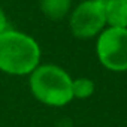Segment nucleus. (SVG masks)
<instances>
[{
  "instance_id": "3",
  "label": "nucleus",
  "mask_w": 127,
  "mask_h": 127,
  "mask_svg": "<svg viewBox=\"0 0 127 127\" xmlns=\"http://www.w3.org/2000/svg\"><path fill=\"white\" fill-rule=\"evenodd\" d=\"M97 57L109 70H127V29L105 30L97 40Z\"/></svg>"
},
{
  "instance_id": "5",
  "label": "nucleus",
  "mask_w": 127,
  "mask_h": 127,
  "mask_svg": "<svg viewBox=\"0 0 127 127\" xmlns=\"http://www.w3.org/2000/svg\"><path fill=\"white\" fill-rule=\"evenodd\" d=\"M109 27L127 29V0H99Z\"/></svg>"
},
{
  "instance_id": "1",
  "label": "nucleus",
  "mask_w": 127,
  "mask_h": 127,
  "mask_svg": "<svg viewBox=\"0 0 127 127\" xmlns=\"http://www.w3.org/2000/svg\"><path fill=\"white\" fill-rule=\"evenodd\" d=\"M40 58L37 42L17 30H5L0 34V70L11 75L33 72Z\"/></svg>"
},
{
  "instance_id": "6",
  "label": "nucleus",
  "mask_w": 127,
  "mask_h": 127,
  "mask_svg": "<svg viewBox=\"0 0 127 127\" xmlns=\"http://www.w3.org/2000/svg\"><path fill=\"white\" fill-rule=\"evenodd\" d=\"M70 3L72 0H40V8L48 18L60 20L67 14Z\"/></svg>"
},
{
  "instance_id": "7",
  "label": "nucleus",
  "mask_w": 127,
  "mask_h": 127,
  "mask_svg": "<svg viewBox=\"0 0 127 127\" xmlns=\"http://www.w3.org/2000/svg\"><path fill=\"white\" fill-rule=\"evenodd\" d=\"M93 91H94L93 81H90L87 78H79V79L72 81V93H73V97L85 99V97L91 96Z\"/></svg>"
},
{
  "instance_id": "4",
  "label": "nucleus",
  "mask_w": 127,
  "mask_h": 127,
  "mask_svg": "<svg viewBox=\"0 0 127 127\" xmlns=\"http://www.w3.org/2000/svg\"><path fill=\"white\" fill-rule=\"evenodd\" d=\"M106 24L103 6L99 0H85L78 5L70 17V30L76 37L88 39L96 36Z\"/></svg>"
},
{
  "instance_id": "2",
  "label": "nucleus",
  "mask_w": 127,
  "mask_h": 127,
  "mask_svg": "<svg viewBox=\"0 0 127 127\" xmlns=\"http://www.w3.org/2000/svg\"><path fill=\"white\" fill-rule=\"evenodd\" d=\"M30 88L37 100L49 106H63L72 100V79L57 66L45 64L32 72Z\"/></svg>"
},
{
  "instance_id": "8",
  "label": "nucleus",
  "mask_w": 127,
  "mask_h": 127,
  "mask_svg": "<svg viewBox=\"0 0 127 127\" xmlns=\"http://www.w3.org/2000/svg\"><path fill=\"white\" fill-rule=\"evenodd\" d=\"M6 26H8V23H6V17H5L2 8H0V34H2V33L6 30Z\"/></svg>"
}]
</instances>
